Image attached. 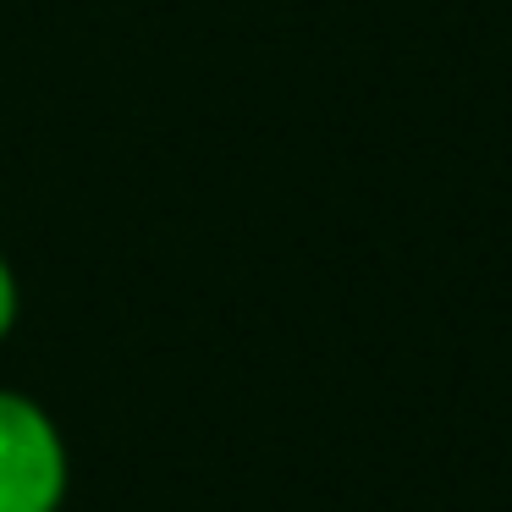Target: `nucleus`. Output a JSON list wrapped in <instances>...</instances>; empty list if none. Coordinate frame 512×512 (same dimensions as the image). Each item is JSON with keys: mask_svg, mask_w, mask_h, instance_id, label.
Here are the masks:
<instances>
[{"mask_svg": "<svg viewBox=\"0 0 512 512\" xmlns=\"http://www.w3.org/2000/svg\"><path fill=\"white\" fill-rule=\"evenodd\" d=\"M72 452L56 413L28 391L0 386V512H61Z\"/></svg>", "mask_w": 512, "mask_h": 512, "instance_id": "1", "label": "nucleus"}, {"mask_svg": "<svg viewBox=\"0 0 512 512\" xmlns=\"http://www.w3.org/2000/svg\"><path fill=\"white\" fill-rule=\"evenodd\" d=\"M17 314H23V287H17V270L12 259L0 254V342L17 331Z\"/></svg>", "mask_w": 512, "mask_h": 512, "instance_id": "2", "label": "nucleus"}]
</instances>
